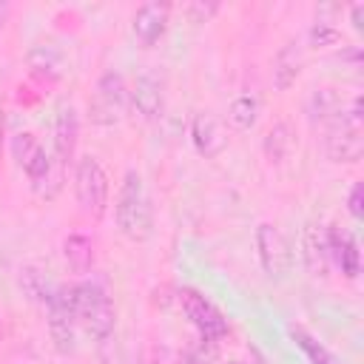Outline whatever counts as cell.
<instances>
[{
    "instance_id": "obj_1",
    "label": "cell",
    "mask_w": 364,
    "mask_h": 364,
    "mask_svg": "<svg viewBox=\"0 0 364 364\" xmlns=\"http://www.w3.org/2000/svg\"><path fill=\"white\" fill-rule=\"evenodd\" d=\"M11 156L17 159V165L23 168V173L28 176V182H31V188H34L37 196L54 199L63 191L65 165L54 154H48L31 131H20V134L11 136Z\"/></svg>"
},
{
    "instance_id": "obj_2",
    "label": "cell",
    "mask_w": 364,
    "mask_h": 364,
    "mask_svg": "<svg viewBox=\"0 0 364 364\" xmlns=\"http://www.w3.org/2000/svg\"><path fill=\"white\" fill-rule=\"evenodd\" d=\"M114 222L119 233L131 242H145L154 230V205L145 188V179L136 171H125L117 202H114Z\"/></svg>"
},
{
    "instance_id": "obj_3",
    "label": "cell",
    "mask_w": 364,
    "mask_h": 364,
    "mask_svg": "<svg viewBox=\"0 0 364 364\" xmlns=\"http://www.w3.org/2000/svg\"><path fill=\"white\" fill-rule=\"evenodd\" d=\"M71 307H74V321L94 341H108L114 336L117 310L102 284H97V282L71 284Z\"/></svg>"
},
{
    "instance_id": "obj_4",
    "label": "cell",
    "mask_w": 364,
    "mask_h": 364,
    "mask_svg": "<svg viewBox=\"0 0 364 364\" xmlns=\"http://www.w3.org/2000/svg\"><path fill=\"white\" fill-rule=\"evenodd\" d=\"M361 119H364V111H361V97H353L350 105L330 119L327 125V134H324V154L330 162H344V165H353L361 159L364 154V136H361Z\"/></svg>"
},
{
    "instance_id": "obj_5",
    "label": "cell",
    "mask_w": 364,
    "mask_h": 364,
    "mask_svg": "<svg viewBox=\"0 0 364 364\" xmlns=\"http://www.w3.org/2000/svg\"><path fill=\"white\" fill-rule=\"evenodd\" d=\"M108 193H111V185L102 162L91 154L80 156L74 165V196L80 210L91 219H102L108 210Z\"/></svg>"
},
{
    "instance_id": "obj_6",
    "label": "cell",
    "mask_w": 364,
    "mask_h": 364,
    "mask_svg": "<svg viewBox=\"0 0 364 364\" xmlns=\"http://www.w3.org/2000/svg\"><path fill=\"white\" fill-rule=\"evenodd\" d=\"M131 111L128 105V82L119 71H105L91 94L88 102V117L94 125H117L125 114Z\"/></svg>"
},
{
    "instance_id": "obj_7",
    "label": "cell",
    "mask_w": 364,
    "mask_h": 364,
    "mask_svg": "<svg viewBox=\"0 0 364 364\" xmlns=\"http://www.w3.org/2000/svg\"><path fill=\"white\" fill-rule=\"evenodd\" d=\"M176 299H179V307H182L185 318L199 330L202 338H208V341H219V338L228 336V318H225L222 310H219L213 301H208L199 290H193V287H182V290L176 293Z\"/></svg>"
},
{
    "instance_id": "obj_8",
    "label": "cell",
    "mask_w": 364,
    "mask_h": 364,
    "mask_svg": "<svg viewBox=\"0 0 364 364\" xmlns=\"http://www.w3.org/2000/svg\"><path fill=\"white\" fill-rule=\"evenodd\" d=\"M256 253H259L262 270L270 279H284L290 273V267H293L290 245H287L284 233L270 222H262L256 228Z\"/></svg>"
},
{
    "instance_id": "obj_9",
    "label": "cell",
    "mask_w": 364,
    "mask_h": 364,
    "mask_svg": "<svg viewBox=\"0 0 364 364\" xmlns=\"http://www.w3.org/2000/svg\"><path fill=\"white\" fill-rule=\"evenodd\" d=\"M48 333L60 353H74V307H71V284H57L46 301Z\"/></svg>"
},
{
    "instance_id": "obj_10",
    "label": "cell",
    "mask_w": 364,
    "mask_h": 364,
    "mask_svg": "<svg viewBox=\"0 0 364 364\" xmlns=\"http://www.w3.org/2000/svg\"><path fill=\"white\" fill-rule=\"evenodd\" d=\"M77 139H80V117L71 100H60L54 108V156L68 165L74 159L77 151Z\"/></svg>"
},
{
    "instance_id": "obj_11",
    "label": "cell",
    "mask_w": 364,
    "mask_h": 364,
    "mask_svg": "<svg viewBox=\"0 0 364 364\" xmlns=\"http://www.w3.org/2000/svg\"><path fill=\"white\" fill-rule=\"evenodd\" d=\"M168 20H171V6H168V3H142V6L134 11V20H131L134 40H136L142 48L156 46L159 37H162L165 28H168Z\"/></svg>"
},
{
    "instance_id": "obj_12",
    "label": "cell",
    "mask_w": 364,
    "mask_h": 364,
    "mask_svg": "<svg viewBox=\"0 0 364 364\" xmlns=\"http://www.w3.org/2000/svg\"><path fill=\"white\" fill-rule=\"evenodd\" d=\"M128 105L131 111L145 119V122H154L162 117L165 111V91L159 85V80H154L151 74H142L134 80V85L128 88Z\"/></svg>"
},
{
    "instance_id": "obj_13",
    "label": "cell",
    "mask_w": 364,
    "mask_h": 364,
    "mask_svg": "<svg viewBox=\"0 0 364 364\" xmlns=\"http://www.w3.org/2000/svg\"><path fill=\"white\" fill-rule=\"evenodd\" d=\"M28 74L40 82H57L65 74V57L54 43H37L26 54Z\"/></svg>"
},
{
    "instance_id": "obj_14",
    "label": "cell",
    "mask_w": 364,
    "mask_h": 364,
    "mask_svg": "<svg viewBox=\"0 0 364 364\" xmlns=\"http://www.w3.org/2000/svg\"><path fill=\"white\" fill-rule=\"evenodd\" d=\"M327 250H330V259L336 262V267L347 276V279H355L358 270H361V253H358V242L350 230H341V228H327Z\"/></svg>"
},
{
    "instance_id": "obj_15",
    "label": "cell",
    "mask_w": 364,
    "mask_h": 364,
    "mask_svg": "<svg viewBox=\"0 0 364 364\" xmlns=\"http://www.w3.org/2000/svg\"><path fill=\"white\" fill-rule=\"evenodd\" d=\"M301 259L310 276H327L330 267V250H327V228L307 225L301 230Z\"/></svg>"
},
{
    "instance_id": "obj_16",
    "label": "cell",
    "mask_w": 364,
    "mask_h": 364,
    "mask_svg": "<svg viewBox=\"0 0 364 364\" xmlns=\"http://www.w3.org/2000/svg\"><path fill=\"white\" fill-rule=\"evenodd\" d=\"M301 68H304V54H301V46H299L296 40L284 43V46L276 51V57H273V68H270L273 88H276V91H287V88H290V85L299 80Z\"/></svg>"
},
{
    "instance_id": "obj_17",
    "label": "cell",
    "mask_w": 364,
    "mask_h": 364,
    "mask_svg": "<svg viewBox=\"0 0 364 364\" xmlns=\"http://www.w3.org/2000/svg\"><path fill=\"white\" fill-rule=\"evenodd\" d=\"M191 139H193L196 151H199L202 156H208V159L219 156L222 148L228 145V136H225V131H222V125H219V119H216L213 114H196V117H193Z\"/></svg>"
},
{
    "instance_id": "obj_18",
    "label": "cell",
    "mask_w": 364,
    "mask_h": 364,
    "mask_svg": "<svg viewBox=\"0 0 364 364\" xmlns=\"http://www.w3.org/2000/svg\"><path fill=\"white\" fill-rule=\"evenodd\" d=\"M63 259L71 273H88L94 267V242L82 233H71L63 239Z\"/></svg>"
},
{
    "instance_id": "obj_19",
    "label": "cell",
    "mask_w": 364,
    "mask_h": 364,
    "mask_svg": "<svg viewBox=\"0 0 364 364\" xmlns=\"http://www.w3.org/2000/svg\"><path fill=\"white\" fill-rule=\"evenodd\" d=\"M293 128L282 119V122H273L270 128H267V134H264V139H262V148H264V156L270 159V162H282V159H287L290 156V151H293Z\"/></svg>"
},
{
    "instance_id": "obj_20",
    "label": "cell",
    "mask_w": 364,
    "mask_h": 364,
    "mask_svg": "<svg viewBox=\"0 0 364 364\" xmlns=\"http://www.w3.org/2000/svg\"><path fill=\"white\" fill-rule=\"evenodd\" d=\"M259 108H262V102H259V97L256 94H239V97H233V102H230V108H228V122H230V128H236V131H247V128H253V122H256V117H259Z\"/></svg>"
},
{
    "instance_id": "obj_21",
    "label": "cell",
    "mask_w": 364,
    "mask_h": 364,
    "mask_svg": "<svg viewBox=\"0 0 364 364\" xmlns=\"http://www.w3.org/2000/svg\"><path fill=\"white\" fill-rule=\"evenodd\" d=\"M338 111H341V100H338V94H336L333 88H316V91L310 94V100H307V114H310L313 122H316V119L330 122Z\"/></svg>"
},
{
    "instance_id": "obj_22",
    "label": "cell",
    "mask_w": 364,
    "mask_h": 364,
    "mask_svg": "<svg viewBox=\"0 0 364 364\" xmlns=\"http://www.w3.org/2000/svg\"><path fill=\"white\" fill-rule=\"evenodd\" d=\"M290 336H293L296 347L307 355V364H336V361H333V355H330V350H327L321 341H316L304 327L293 324V327H290Z\"/></svg>"
},
{
    "instance_id": "obj_23",
    "label": "cell",
    "mask_w": 364,
    "mask_h": 364,
    "mask_svg": "<svg viewBox=\"0 0 364 364\" xmlns=\"http://www.w3.org/2000/svg\"><path fill=\"white\" fill-rule=\"evenodd\" d=\"M307 40H310L313 48H330V46H338L341 43V31L330 20H316L313 28H310V34H307Z\"/></svg>"
},
{
    "instance_id": "obj_24",
    "label": "cell",
    "mask_w": 364,
    "mask_h": 364,
    "mask_svg": "<svg viewBox=\"0 0 364 364\" xmlns=\"http://www.w3.org/2000/svg\"><path fill=\"white\" fill-rule=\"evenodd\" d=\"M216 11H219L216 3H191V6H188V14H191L193 23H205V20L213 17Z\"/></svg>"
},
{
    "instance_id": "obj_25",
    "label": "cell",
    "mask_w": 364,
    "mask_h": 364,
    "mask_svg": "<svg viewBox=\"0 0 364 364\" xmlns=\"http://www.w3.org/2000/svg\"><path fill=\"white\" fill-rule=\"evenodd\" d=\"M361 196H364V188H361V182H355L353 191H350V196H347V210H350V216L355 222L361 219Z\"/></svg>"
},
{
    "instance_id": "obj_26",
    "label": "cell",
    "mask_w": 364,
    "mask_h": 364,
    "mask_svg": "<svg viewBox=\"0 0 364 364\" xmlns=\"http://www.w3.org/2000/svg\"><path fill=\"white\" fill-rule=\"evenodd\" d=\"M350 20H353L355 28H361V20H364V3H355V6L350 9Z\"/></svg>"
},
{
    "instance_id": "obj_27",
    "label": "cell",
    "mask_w": 364,
    "mask_h": 364,
    "mask_svg": "<svg viewBox=\"0 0 364 364\" xmlns=\"http://www.w3.org/2000/svg\"><path fill=\"white\" fill-rule=\"evenodd\" d=\"M6 17H9V3L0 0V34H3V26H6Z\"/></svg>"
},
{
    "instance_id": "obj_28",
    "label": "cell",
    "mask_w": 364,
    "mask_h": 364,
    "mask_svg": "<svg viewBox=\"0 0 364 364\" xmlns=\"http://www.w3.org/2000/svg\"><path fill=\"white\" fill-rule=\"evenodd\" d=\"M176 364H202V361H199V358H196V355H193V353L188 350V353H185V355H182V358H179Z\"/></svg>"
},
{
    "instance_id": "obj_29",
    "label": "cell",
    "mask_w": 364,
    "mask_h": 364,
    "mask_svg": "<svg viewBox=\"0 0 364 364\" xmlns=\"http://www.w3.org/2000/svg\"><path fill=\"white\" fill-rule=\"evenodd\" d=\"M230 364H259V358H256V355H247V358H236V361H230Z\"/></svg>"
}]
</instances>
